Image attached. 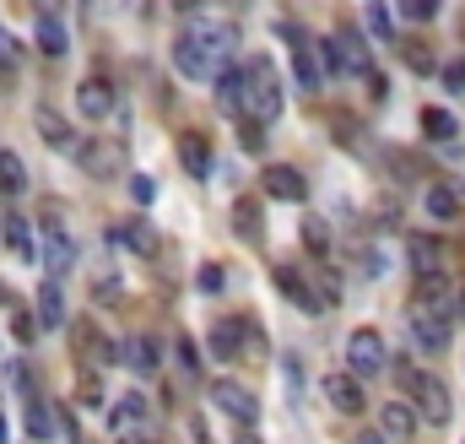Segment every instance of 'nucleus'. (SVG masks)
<instances>
[{"label":"nucleus","instance_id":"f257e3e1","mask_svg":"<svg viewBox=\"0 0 465 444\" xmlns=\"http://www.w3.org/2000/svg\"><path fill=\"white\" fill-rule=\"evenodd\" d=\"M238 71H244V109H249L260 125L282 119V109H287V87H282L277 60H271V54H254V60H238Z\"/></svg>","mask_w":465,"mask_h":444},{"label":"nucleus","instance_id":"f03ea898","mask_svg":"<svg viewBox=\"0 0 465 444\" xmlns=\"http://www.w3.org/2000/svg\"><path fill=\"white\" fill-rule=\"evenodd\" d=\"M389 368L401 374V385L412 391L417 417H428L433 428H444V423L454 417V401H449V391H444V379H438V374H422V368H412V363H395V358H389Z\"/></svg>","mask_w":465,"mask_h":444},{"label":"nucleus","instance_id":"7ed1b4c3","mask_svg":"<svg viewBox=\"0 0 465 444\" xmlns=\"http://www.w3.org/2000/svg\"><path fill=\"white\" fill-rule=\"evenodd\" d=\"M384 368H389L384 336H379L373 326H357V331L347 336V374H352V379H373V374H384Z\"/></svg>","mask_w":465,"mask_h":444},{"label":"nucleus","instance_id":"20e7f679","mask_svg":"<svg viewBox=\"0 0 465 444\" xmlns=\"http://www.w3.org/2000/svg\"><path fill=\"white\" fill-rule=\"evenodd\" d=\"M189 33L201 38V49H206V60H212V71H222V66H238V28L233 22H189Z\"/></svg>","mask_w":465,"mask_h":444},{"label":"nucleus","instance_id":"39448f33","mask_svg":"<svg viewBox=\"0 0 465 444\" xmlns=\"http://www.w3.org/2000/svg\"><path fill=\"white\" fill-rule=\"evenodd\" d=\"M212 407H217L222 417H233L238 428H249V423L260 417L254 391H249V385H238V379H212Z\"/></svg>","mask_w":465,"mask_h":444},{"label":"nucleus","instance_id":"423d86ee","mask_svg":"<svg viewBox=\"0 0 465 444\" xmlns=\"http://www.w3.org/2000/svg\"><path fill=\"white\" fill-rule=\"evenodd\" d=\"M330 44H336V54H341V71H352V77H373V54H368V38H363L357 22H341L336 33H330Z\"/></svg>","mask_w":465,"mask_h":444},{"label":"nucleus","instance_id":"0eeeda50","mask_svg":"<svg viewBox=\"0 0 465 444\" xmlns=\"http://www.w3.org/2000/svg\"><path fill=\"white\" fill-rule=\"evenodd\" d=\"M282 33H287V44H293V71H298V87H309V93H314V87L325 82L319 54H314V33H309V28H293V22H287Z\"/></svg>","mask_w":465,"mask_h":444},{"label":"nucleus","instance_id":"6e6552de","mask_svg":"<svg viewBox=\"0 0 465 444\" xmlns=\"http://www.w3.org/2000/svg\"><path fill=\"white\" fill-rule=\"evenodd\" d=\"M173 71H179L184 82H212V77H217L212 60H206V49H201V38H195L189 28L173 38Z\"/></svg>","mask_w":465,"mask_h":444},{"label":"nucleus","instance_id":"1a4fd4ad","mask_svg":"<svg viewBox=\"0 0 465 444\" xmlns=\"http://www.w3.org/2000/svg\"><path fill=\"white\" fill-rule=\"evenodd\" d=\"M260 190H265L271 201H303V196H309V179H303L293 163H265V168H260Z\"/></svg>","mask_w":465,"mask_h":444},{"label":"nucleus","instance_id":"9d476101","mask_svg":"<svg viewBox=\"0 0 465 444\" xmlns=\"http://www.w3.org/2000/svg\"><path fill=\"white\" fill-rule=\"evenodd\" d=\"M325 401L336 407L341 417H363V412H368V396H363V379H352V374H341V368H336V374L325 379Z\"/></svg>","mask_w":465,"mask_h":444},{"label":"nucleus","instance_id":"9b49d317","mask_svg":"<svg viewBox=\"0 0 465 444\" xmlns=\"http://www.w3.org/2000/svg\"><path fill=\"white\" fill-rule=\"evenodd\" d=\"M277 287H282V298H293L298 309H325V298H319V287H314V277L303 271V266H293V261H282L277 266Z\"/></svg>","mask_w":465,"mask_h":444},{"label":"nucleus","instance_id":"f8f14e48","mask_svg":"<svg viewBox=\"0 0 465 444\" xmlns=\"http://www.w3.org/2000/svg\"><path fill=\"white\" fill-rule=\"evenodd\" d=\"M244 342H249V326H244V314H228V320H212V358H217V363H238V358H244Z\"/></svg>","mask_w":465,"mask_h":444},{"label":"nucleus","instance_id":"ddd939ff","mask_svg":"<svg viewBox=\"0 0 465 444\" xmlns=\"http://www.w3.org/2000/svg\"><path fill=\"white\" fill-rule=\"evenodd\" d=\"M71 261H76L71 233H65V228L49 217V222H44V266H49V282H60L65 271H71Z\"/></svg>","mask_w":465,"mask_h":444},{"label":"nucleus","instance_id":"4468645a","mask_svg":"<svg viewBox=\"0 0 465 444\" xmlns=\"http://www.w3.org/2000/svg\"><path fill=\"white\" fill-rule=\"evenodd\" d=\"M417 407L412 401H384L379 407V433L389 439V444H406V439H417Z\"/></svg>","mask_w":465,"mask_h":444},{"label":"nucleus","instance_id":"2eb2a0df","mask_svg":"<svg viewBox=\"0 0 465 444\" xmlns=\"http://www.w3.org/2000/svg\"><path fill=\"white\" fill-rule=\"evenodd\" d=\"M119 363H124L130 374L152 379V374H157V363H163V352H157V342H152V336H124V342H119Z\"/></svg>","mask_w":465,"mask_h":444},{"label":"nucleus","instance_id":"dca6fc26","mask_svg":"<svg viewBox=\"0 0 465 444\" xmlns=\"http://www.w3.org/2000/svg\"><path fill=\"white\" fill-rule=\"evenodd\" d=\"M76 109H82V119H108L114 114V82L108 77H87L76 87Z\"/></svg>","mask_w":465,"mask_h":444},{"label":"nucleus","instance_id":"f3484780","mask_svg":"<svg viewBox=\"0 0 465 444\" xmlns=\"http://www.w3.org/2000/svg\"><path fill=\"white\" fill-rule=\"evenodd\" d=\"M412 336H417V347H422V352H449V342H454L449 320H444V314H428V309H417Z\"/></svg>","mask_w":465,"mask_h":444},{"label":"nucleus","instance_id":"a211bd4d","mask_svg":"<svg viewBox=\"0 0 465 444\" xmlns=\"http://www.w3.org/2000/svg\"><path fill=\"white\" fill-rule=\"evenodd\" d=\"M33 125H38V136H44L54 152H76V131H71V125H65L49 103H38V109H33Z\"/></svg>","mask_w":465,"mask_h":444},{"label":"nucleus","instance_id":"6ab92c4d","mask_svg":"<svg viewBox=\"0 0 465 444\" xmlns=\"http://www.w3.org/2000/svg\"><path fill=\"white\" fill-rule=\"evenodd\" d=\"M179 163L189 168V179H212V141L195 136V131H184V136H179Z\"/></svg>","mask_w":465,"mask_h":444},{"label":"nucleus","instance_id":"aec40b11","mask_svg":"<svg viewBox=\"0 0 465 444\" xmlns=\"http://www.w3.org/2000/svg\"><path fill=\"white\" fill-rule=\"evenodd\" d=\"M33 320H38V331H60V326H65V287H60V282H44V287H38Z\"/></svg>","mask_w":465,"mask_h":444},{"label":"nucleus","instance_id":"412c9836","mask_svg":"<svg viewBox=\"0 0 465 444\" xmlns=\"http://www.w3.org/2000/svg\"><path fill=\"white\" fill-rule=\"evenodd\" d=\"M212 87H217V109L238 119V109H244V71H238V66H222V71L212 77Z\"/></svg>","mask_w":465,"mask_h":444},{"label":"nucleus","instance_id":"4be33fe9","mask_svg":"<svg viewBox=\"0 0 465 444\" xmlns=\"http://www.w3.org/2000/svg\"><path fill=\"white\" fill-rule=\"evenodd\" d=\"M422 212H428L433 222H454V217H460V196H454L449 184H428V190H422Z\"/></svg>","mask_w":465,"mask_h":444},{"label":"nucleus","instance_id":"5701e85b","mask_svg":"<svg viewBox=\"0 0 465 444\" xmlns=\"http://www.w3.org/2000/svg\"><path fill=\"white\" fill-rule=\"evenodd\" d=\"M76 157H82V168L98 174V179H108V174L119 168V152H114L108 141H76Z\"/></svg>","mask_w":465,"mask_h":444},{"label":"nucleus","instance_id":"b1692460","mask_svg":"<svg viewBox=\"0 0 465 444\" xmlns=\"http://www.w3.org/2000/svg\"><path fill=\"white\" fill-rule=\"evenodd\" d=\"M233 233L244 238V244H260L265 238V212L244 196V201H233Z\"/></svg>","mask_w":465,"mask_h":444},{"label":"nucleus","instance_id":"393cba45","mask_svg":"<svg viewBox=\"0 0 465 444\" xmlns=\"http://www.w3.org/2000/svg\"><path fill=\"white\" fill-rule=\"evenodd\" d=\"M114 244L119 249H136V255H157V233L147 222H119L114 228Z\"/></svg>","mask_w":465,"mask_h":444},{"label":"nucleus","instance_id":"a878e982","mask_svg":"<svg viewBox=\"0 0 465 444\" xmlns=\"http://www.w3.org/2000/svg\"><path fill=\"white\" fill-rule=\"evenodd\" d=\"M422 136H428V141H438V147H449V141L460 136V125H454V114H449V109H422Z\"/></svg>","mask_w":465,"mask_h":444},{"label":"nucleus","instance_id":"bb28decb","mask_svg":"<svg viewBox=\"0 0 465 444\" xmlns=\"http://www.w3.org/2000/svg\"><path fill=\"white\" fill-rule=\"evenodd\" d=\"M0 233H6V244L17 249V261H38V244H33V228L22 217H6L0 222Z\"/></svg>","mask_w":465,"mask_h":444},{"label":"nucleus","instance_id":"cd10ccee","mask_svg":"<svg viewBox=\"0 0 465 444\" xmlns=\"http://www.w3.org/2000/svg\"><path fill=\"white\" fill-rule=\"evenodd\" d=\"M38 49H44L49 60H60L65 49H71V38H65V22H60V17H38Z\"/></svg>","mask_w":465,"mask_h":444},{"label":"nucleus","instance_id":"c85d7f7f","mask_svg":"<svg viewBox=\"0 0 465 444\" xmlns=\"http://www.w3.org/2000/svg\"><path fill=\"white\" fill-rule=\"evenodd\" d=\"M22 190H28V168L12 152H0V196H22Z\"/></svg>","mask_w":465,"mask_h":444},{"label":"nucleus","instance_id":"c756f323","mask_svg":"<svg viewBox=\"0 0 465 444\" xmlns=\"http://www.w3.org/2000/svg\"><path fill=\"white\" fill-rule=\"evenodd\" d=\"M395 12H401L406 22H417V28H428L444 12V0H395Z\"/></svg>","mask_w":465,"mask_h":444},{"label":"nucleus","instance_id":"7c9ffc66","mask_svg":"<svg viewBox=\"0 0 465 444\" xmlns=\"http://www.w3.org/2000/svg\"><path fill=\"white\" fill-rule=\"evenodd\" d=\"M141 417H147V401H141V396H124V401H114V412H108L114 428H136Z\"/></svg>","mask_w":465,"mask_h":444},{"label":"nucleus","instance_id":"2f4dec72","mask_svg":"<svg viewBox=\"0 0 465 444\" xmlns=\"http://www.w3.org/2000/svg\"><path fill=\"white\" fill-rule=\"evenodd\" d=\"M417 309H428V314L444 309V277H438V271H428V277L417 282Z\"/></svg>","mask_w":465,"mask_h":444},{"label":"nucleus","instance_id":"473e14b6","mask_svg":"<svg viewBox=\"0 0 465 444\" xmlns=\"http://www.w3.org/2000/svg\"><path fill=\"white\" fill-rule=\"evenodd\" d=\"M60 423H54V412H49V401H28V433L33 439H49Z\"/></svg>","mask_w":465,"mask_h":444},{"label":"nucleus","instance_id":"72a5a7b5","mask_svg":"<svg viewBox=\"0 0 465 444\" xmlns=\"http://www.w3.org/2000/svg\"><path fill=\"white\" fill-rule=\"evenodd\" d=\"M401 54H406L412 71H433V49H428L422 38H401Z\"/></svg>","mask_w":465,"mask_h":444},{"label":"nucleus","instance_id":"f704fd0d","mask_svg":"<svg viewBox=\"0 0 465 444\" xmlns=\"http://www.w3.org/2000/svg\"><path fill=\"white\" fill-rule=\"evenodd\" d=\"M389 174L401 179V184H417V179H422V163H417L412 152H389Z\"/></svg>","mask_w":465,"mask_h":444},{"label":"nucleus","instance_id":"c9c22d12","mask_svg":"<svg viewBox=\"0 0 465 444\" xmlns=\"http://www.w3.org/2000/svg\"><path fill=\"white\" fill-rule=\"evenodd\" d=\"M173 358H179L184 374H201V347H195L189 336H173Z\"/></svg>","mask_w":465,"mask_h":444},{"label":"nucleus","instance_id":"e433bc0d","mask_svg":"<svg viewBox=\"0 0 465 444\" xmlns=\"http://www.w3.org/2000/svg\"><path fill=\"white\" fill-rule=\"evenodd\" d=\"M195 287H201V293H222V287H228V271H222L217 261H206L201 271H195Z\"/></svg>","mask_w":465,"mask_h":444},{"label":"nucleus","instance_id":"4c0bfd02","mask_svg":"<svg viewBox=\"0 0 465 444\" xmlns=\"http://www.w3.org/2000/svg\"><path fill=\"white\" fill-rule=\"evenodd\" d=\"M363 17H368V33H373V38H395V22H389V12H384V0H373Z\"/></svg>","mask_w":465,"mask_h":444},{"label":"nucleus","instance_id":"58836bf2","mask_svg":"<svg viewBox=\"0 0 465 444\" xmlns=\"http://www.w3.org/2000/svg\"><path fill=\"white\" fill-rule=\"evenodd\" d=\"M238 141H244V152H265V125L260 119H238Z\"/></svg>","mask_w":465,"mask_h":444},{"label":"nucleus","instance_id":"ea45409f","mask_svg":"<svg viewBox=\"0 0 465 444\" xmlns=\"http://www.w3.org/2000/svg\"><path fill=\"white\" fill-rule=\"evenodd\" d=\"M303 244L314 249V255H330V228L314 217V222H303Z\"/></svg>","mask_w":465,"mask_h":444},{"label":"nucleus","instance_id":"a19ab883","mask_svg":"<svg viewBox=\"0 0 465 444\" xmlns=\"http://www.w3.org/2000/svg\"><path fill=\"white\" fill-rule=\"evenodd\" d=\"M17 66H22V44L0 28V71H17Z\"/></svg>","mask_w":465,"mask_h":444},{"label":"nucleus","instance_id":"79ce46f5","mask_svg":"<svg viewBox=\"0 0 465 444\" xmlns=\"http://www.w3.org/2000/svg\"><path fill=\"white\" fill-rule=\"evenodd\" d=\"M130 201H136V206H152V201H157V184H152L147 174H130Z\"/></svg>","mask_w":465,"mask_h":444},{"label":"nucleus","instance_id":"37998d69","mask_svg":"<svg viewBox=\"0 0 465 444\" xmlns=\"http://www.w3.org/2000/svg\"><path fill=\"white\" fill-rule=\"evenodd\" d=\"M412 261H417V271H428L438 261V244L433 238H412Z\"/></svg>","mask_w":465,"mask_h":444},{"label":"nucleus","instance_id":"c03bdc74","mask_svg":"<svg viewBox=\"0 0 465 444\" xmlns=\"http://www.w3.org/2000/svg\"><path fill=\"white\" fill-rule=\"evenodd\" d=\"M12 336H17V342H33V336H38V320H33V314H17V320H12Z\"/></svg>","mask_w":465,"mask_h":444},{"label":"nucleus","instance_id":"a18cd8bd","mask_svg":"<svg viewBox=\"0 0 465 444\" xmlns=\"http://www.w3.org/2000/svg\"><path fill=\"white\" fill-rule=\"evenodd\" d=\"M444 82H449L454 93H465V60H460V66H449V71H444Z\"/></svg>","mask_w":465,"mask_h":444},{"label":"nucleus","instance_id":"49530a36","mask_svg":"<svg viewBox=\"0 0 465 444\" xmlns=\"http://www.w3.org/2000/svg\"><path fill=\"white\" fill-rule=\"evenodd\" d=\"M38 17H65V0H33Z\"/></svg>","mask_w":465,"mask_h":444},{"label":"nucleus","instance_id":"de8ad7c7","mask_svg":"<svg viewBox=\"0 0 465 444\" xmlns=\"http://www.w3.org/2000/svg\"><path fill=\"white\" fill-rule=\"evenodd\" d=\"M357 444H389V439H384L379 428H363V433H357Z\"/></svg>","mask_w":465,"mask_h":444},{"label":"nucleus","instance_id":"09e8293b","mask_svg":"<svg viewBox=\"0 0 465 444\" xmlns=\"http://www.w3.org/2000/svg\"><path fill=\"white\" fill-rule=\"evenodd\" d=\"M168 6H173V12H184V17H189V12H201V0H168Z\"/></svg>","mask_w":465,"mask_h":444},{"label":"nucleus","instance_id":"8fccbe9b","mask_svg":"<svg viewBox=\"0 0 465 444\" xmlns=\"http://www.w3.org/2000/svg\"><path fill=\"white\" fill-rule=\"evenodd\" d=\"M454 314H460V320H465V293H460V298H454Z\"/></svg>","mask_w":465,"mask_h":444},{"label":"nucleus","instance_id":"3c124183","mask_svg":"<svg viewBox=\"0 0 465 444\" xmlns=\"http://www.w3.org/2000/svg\"><path fill=\"white\" fill-rule=\"evenodd\" d=\"M238 444H260V433H238Z\"/></svg>","mask_w":465,"mask_h":444},{"label":"nucleus","instance_id":"603ef678","mask_svg":"<svg viewBox=\"0 0 465 444\" xmlns=\"http://www.w3.org/2000/svg\"><path fill=\"white\" fill-rule=\"evenodd\" d=\"M0 444H6V417H0Z\"/></svg>","mask_w":465,"mask_h":444},{"label":"nucleus","instance_id":"864d4df0","mask_svg":"<svg viewBox=\"0 0 465 444\" xmlns=\"http://www.w3.org/2000/svg\"><path fill=\"white\" fill-rule=\"evenodd\" d=\"M0 303H6V287H0Z\"/></svg>","mask_w":465,"mask_h":444},{"label":"nucleus","instance_id":"5fc2aeb1","mask_svg":"<svg viewBox=\"0 0 465 444\" xmlns=\"http://www.w3.org/2000/svg\"><path fill=\"white\" fill-rule=\"evenodd\" d=\"M0 152H6V147H0Z\"/></svg>","mask_w":465,"mask_h":444}]
</instances>
